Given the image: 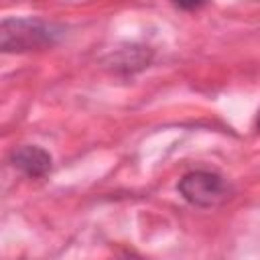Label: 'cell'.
Listing matches in <instances>:
<instances>
[{
  "label": "cell",
  "instance_id": "1",
  "mask_svg": "<svg viewBox=\"0 0 260 260\" xmlns=\"http://www.w3.org/2000/svg\"><path fill=\"white\" fill-rule=\"evenodd\" d=\"M53 28L39 20L28 18H8L0 26V45L2 51H32L43 49L53 43Z\"/></svg>",
  "mask_w": 260,
  "mask_h": 260
},
{
  "label": "cell",
  "instance_id": "2",
  "mask_svg": "<svg viewBox=\"0 0 260 260\" xmlns=\"http://www.w3.org/2000/svg\"><path fill=\"white\" fill-rule=\"evenodd\" d=\"M181 197L197 207H213L228 199V183L211 171H191L177 185Z\"/></svg>",
  "mask_w": 260,
  "mask_h": 260
},
{
  "label": "cell",
  "instance_id": "3",
  "mask_svg": "<svg viewBox=\"0 0 260 260\" xmlns=\"http://www.w3.org/2000/svg\"><path fill=\"white\" fill-rule=\"evenodd\" d=\"M10 160L28 177H43L51 171V156L41 146H30V144L18 146L12 150Z\"/></svg>",
  "mask_w": 260,
  "mask_h": 260
},
{
  "label": "cell",
  "instance_id": "4",
  "mask_svg": "<svg viewBox=\"0 0 260 260\" xmlns=\"http://www.w3.org/2000/svg\"><path fill=\"white\" fill-rule=\"evenodd\" d=\"M258 132H260V120H258Z\"/></svg>",
  "mask_w": 260,
  "mask_h": 260
}]
</instances>
